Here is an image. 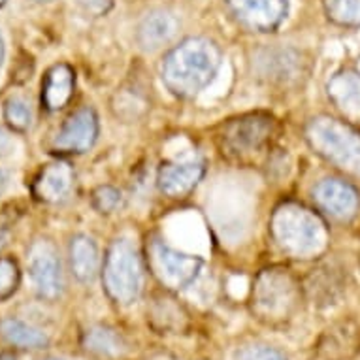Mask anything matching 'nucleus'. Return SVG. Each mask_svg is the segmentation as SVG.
Returning <instances> with one entry per match:
<instances>
[{"instance_id":"f257e3e1","label":"nucleus","mask_w":360,"mask_h":360,"mask_svg":"<svg viewBox=\"0 0 360 360\" xmlns=\"http://www.w3.org/2000/svg\"><path fill=\"white\" fill-rule=\"evenodd\" d=\"M221 66V51L207 38H187L162 63V82L172 95L193 98L213 82Z\"/></svg>"},{"instance_id":"f03ea898","label":"nucleus","mask_w":360,"mask_h":360,"mask_svg":"<svg viewBox=\"0 0 360 360\" xmlns=\"http://www.w3.org/2000/svg\"><path fill=\"white\" fill-rule=\"evenodd\" d=\"M270 231L279 249L295 259L317 257L328 245L325 221L296 202H285L274 212Z\"/></svg>"},{"instance_id":"7ed1b4c3","label":"nucleus","mask_w":360,"mask_h":360,"mask_svg":"<svg viewBox=\"0 0 360 360\" xmlns=\"http://www.w3.org/2000/svg\"><path fill=\"white\" fill-rule=\"evenodd\" d=\"M306 140L315 153L353 177H360V132L342 119L313 117L306 127Z\"/></svg>"},{"instance_id":"20e7f679","label":"nucleus","mask_w":360,"mask_h":360,"mask_svg":"<svg viewBox=\"0 0 360 360\" xmlns=\"http://www.w3.org/2000/svg\"><path fill=\"white\" fill-rule=\"evenodd\" d=\"M207 215L215 231L231 242L248 234L253 221V196L238 179H219L206 200Z\"/></svg>"},{"instance_id":"39448f33","label":"nucleus","mask_w":360,"mask_h":360,"mask_svg":"<svg viewBox=\"0 0 360 360\" xmlns=\"http://www.w3.org/2000/svg\"><path fill=\"white\" fill-rule=\"evenodd\" d=\"M104 289L115 304L129 306L143 289V264L140 251L134 243L121 238L108 249L104 260Z\"/></svg>"},{"instance_id":"423d86ee","label":"nucleus","mask_w":360,"mask_h":360,"mask_svg":"<svg viewBox=\"0 0 360 360\" xmlns=\"http://www.w3.org/2000/svg\"><path fill=\"white\" fill-rule=\"evenodd\" d=\"M300 289L283 268H268L259 274L253 287V311L266 323H283L298 304Z\"/></svg>"},{"instance_id":"0eeeda50","label":"nucleus","mask_w":360,"mask_h":360,"mask_svg":"<svg viewBox=\"0 0 360 360\" xmlns=\"http://www.w3.org/2000/svg\"><path fill=\"white\" fill-rule=\"evenodd\" d=\"M151 268L160 283L168 289H185L200 274L202 260L196 255L184 253L166 245L165 242H153L151 245Z\"/></svg>"},{"instance_id":"6e6552de","label":"nucleus","mask_w":360,"mask_h":360,"mask_svg":"<svg viewBox=\"0 0 360 360\" xmlns=\"http://www.w3.org/2000/svg\"><path fill=\"white\" fill-rule=\"evenodd\" d=\"M29 276L36 295L57 300L63 292V268L59 251L49 240H36L29 249Z\"/></svg>"},{"instance_id":"1a4fd4ad","label":"nucleus","mask_w":360,"mask_h":360,"mask_svg":"<svg viewBox=\"0 0 360 360\" xmlns=\"http://www.w3.org/2000/svg\"><path fill=\"white\" fill-rule=\"evenodd\" d=\"M98 138V117L93 108H82L66 119L53 140L57 153H85Z\"/></svg>"},{"instance_id":"9d476101","label":"nucleus","mask_w":360,"mask_h":360,"mask_svg":"<svg viewBox=\"0 0 360 360\" xmlns=\"http://www.w3.org/2000/svg\"><path fill=\"white\" fill-rule=\"evenodd\" d=\"M272 119L266 115H245L226 124L223 142L229 151L236 155L257 153L272 134Z\"/></svg>"},{"instance_id":"9b49d317","label":"nucleus","mask_w":360,"mask_h":360,"mask_svg":"<svg viewBox=\"0 0 360 360\" xmlns=\"http://www.w3.org/2000/svg\"><path fill=\"white\" fill-rule=\"evenodd\" d=\"M232 13L255 32H272L283 23L289 0H229Z\"/></svg>"},{"instance_id":"f8f14e48","label":"nucleus","mask_w":360,"mask_h":360,"mask_svg":"<svg viewBox=\"0 0 360 360\" xmlns=\"http://www.w3.org/2000/svg\"><path fill=\"white\" fill-rule=\"evenodd\" d=\"M313 198L323 212L338 221H349L359 212L360 196L356 189L336 177H326L319 181L313 191Z\"/></svg>"},{"instance_id":"ddd939ff","label":"nucleus","mask_w":360,"mask_h":360,"mask_svg":"<svg viewBox=\"0 0 360 360\" xmlns=\"http://www.w3.org/2000/svg\"><path fill=\"white\" fill-rule=\"evenodd\" d=\"M74 187V170L68 162L57 160L51 165L44 166L40 174L36 176L32 193L38 200L48 204H59L66 200Z\"/></svg>"},{"instance_id":"4468645a","label":"nucleus","mask_w":360,"mask_h":360,"mask_svg":"<svg viewBox=\"0 0 360 360\" xmlns=\"http://www.w3.org/2000/svg\"><path fill=\"white\" fill-rule=\"evenodd\" d=\"M204 177V165L198 160L166 162L159 168L157 185L166 196H184L195 189Z\"/></svg>"},{"instance_id":"2eb2a0df","label":"nucleus","mask_w":360,"mask_h":360,"mask_svg":"<svg viewBox=\"0 0 360 360\" xmlns=\"http://www.w3.org/2000/svg\"><path fill=\"white\" fill-rule=\"evenodd\" d=\"M326 95L349 121L360 123V72L342 70L326 83Z\"/></svg>"},{"instance_id":"dca6fc26","label":"nucleus","mask_w":360,"mask_h":360,"mask_svg":"<svg viewBox=\"0 0 360 360\" xmlns=\"http://www.w3.org/2000/svg\"><path fill=\"white\" fill-rule=\"evenodd\" d=\"M177 29H179V23L174 13L166 10H153L138 25V44L146 51H155L170 44L177 34Z\"/></svg>"},{"instance_id":"f3484780","label":"nucleus","mask_w":360,"mask_h":360,"mask_svg":"<svg viewBox=\"0 0 360 360\" xmlns=\"http://www.w3.org/2000/svg\"><path fill=\"white\" fill-rule=\"evenodd\" d=\"M76 76L68 65L51 66L41 83V104L48 112H59L74 95Z\"/></svg>"},{"instance_id":"a211bd4d","label":"nucleus","mask_w":360,"mask_h":360,"mask_svg":"<svg viewBox=\"0 0 360 360\" xmlns=\"http://www.w3.org/2000/svg\"><path fill=\"white\" fill-rule=\"evenodd\" d=\"M70 268L74 278L82 283H91L98 276L101 268V255L93 238L77 234L70 242Z\"/></svg>"},{"instance_id":"6ab92c4d","label":"nucleus","mask_w":360,"mask_h":360,"mask_svg":"<svg viewBox=\"0 0 360 360\" xmlns=\"http://www.w3.org/2000/svg\"><path fill=\"white\" fill-rule=\"evenodd\" d=\"M0 332L8 343L23 349H41L48 345V336L34 326L19 319H6L0 326Z\"/></svg>"},{"instance_id":"aec40b11","label":"nucleus","mask_w":360,"mask_h":360,"mask_svg":"<svg viewBox=\"0 0 360 360\" xmlns=\"http://www.w3.org/2000/svg\"><path fill=\"white\" fill-rule=\"evenodd\" d=\"M83 345L87 351H93V353L102 354V356H117L124 351L123 338L106 326L89 328L83 336Z\"/></svg>"},{"instance_id":"412c9836","label":"nucleus","mask_w":360,"mask_h":360,"mask_svg":"<svg viewBox=\"0 0 360 360\" xmlns=\"http://www.w3.org/2000/svg\"><path fill=\"white\" fill-rule=\"evenodd\" d=\"M326 18L342 27H360V0H323Z\"/></svg>"},{"instance_id":"4be33fe9","label":"nucleus","mask_w":360,"mask_h":360,"mask_svg":"<svg viewBox=\"0 0 360 360\" xmlns=\"http://www.w3.org/2000/svg\"><path fill=\"white\" fill-rule=\"evenodd\" d=\"M4 119L15 132H27L32 124V110L23 96H12L4 104Z\"/></svg>"},{"instance_id":"5701e85b","label":"nucleus","mask_w":360,"mask_h":360,"mask_svg":"<svg viewBox=\"0 0 360 360\" xmlns=\"http://www.w3.org/2000/svg\"><path fill=\"white\" fill-rule=\"evenodd\" d=\"M19 281H21V272L18 262L10 257H0V302L13 296Z\"/></svg>"},{"instance_id":"b1692460","label":"nucleus","mask_w":360,"mask_h":360,"mask_svg":"<svg viewBox=\"0 0 360 360\" xmlns=\"http://www.w3.org/2000/svg\"><path fill=\"white\" fill-rule=\"evenodd\" d=\"M270 59H272V68H266L260 74L272 82H285L289 77H295L292 74L296 72V59H289L285 51L281 53H270Z\"/></svg>"},{"instance_id":"393cba45","label":"nucleus","mask_w":360,"mask_h":360,"mask_svg":"<svg viewBox=\"0 0 360 360\" xmlns=\"http://www.w3.org/2000/svg\"><path fill=\"white\" fill-rule=\"evenodd\" d=\"M123 202L121 191L112 187V185H102L93 193V206L101 213H113L117 212V207Z\"/></svg>"},{"instance_id":"a878e982","label":"nucleus","mask_w":360,"mask_h":360,"mask_svg":"<svg viewBox=\"0 0 360 360\" xmlns=\"http://www.w3.org/2000/svg\"><path fill=\"white\" fill-rule=\"evenodd\" d=\"M236 360H287L281 351L268 345H249L238 353Z\"/></svg>"},{"instance_id":"bb28decb","label":"nucleus","mask_w":360,"mask_h":360,"mask_svg":"<svg viewBox=\"0 0 360 360\" xmlns=\"http://www.w3.org/2000/svg\"><path fill=\"white\" fill-rule=\"evenodd\" d=\"M77 2L91 15H104L113 6V0H77Z\"/></svg>"},{"instance_id":"cd10ccee","label":"nucleus","mask_w":360,"mask_h":360,"mask_svg":"<svg viewBox=\"0 0 360 360\" xmlns=\"http://www.w3.org/2000/svg\"><path fill=\"white\" fill-rule=\"evenodd\" d=\"M13 148H15V142H13V138L8 134L6 130L0 129V159H4V157H10L13 153Z\"/></svg>"},{"instance_id":"c85d7f7f","label":"nucleus","mask_w":360,"mask_h":360,"mask_svg":"<svg viewBox=\"0 0 360 360\" xmlns=\"http://www.w3.org/2000/svg\"><path fill=\"white\" fill-rule=\"evenodd\" d=\"M4 187H6V176H4V172L0 170V193L4 191Z\"/></svg>"},{"instance_id":"c756f323","label":"nucleus","mask_w":360,"mask_h":360,"mask_svg":"<svg viewBox=\"0 0 360 360\" xmlns=\"http://www.w3.org/2000/svg\"><path fill=\"white\" fill-rule=\"evenodd\" d=\"M2 60H4V40L0 36V66H2Z\"/></svg>"},{"instance_id":"7c9ffc66","label":"nucleus","mask_w":360,"mask_h":360,"mask_svg":"<svg viewBox=\"0 0 360 360\" xmlns=\"http://www.w3.org/2000/svg\"><path fill=\"white\" fill-rule=\"evenodd\" d=\"M2 245H4V234L0 232V248H2Z\"/></svg>"},{"instance_id":"2f4dec72","label":"nucleus","mask_w":360,"mask_h":360,"mask_svg":"<svg viewBox=\"0 0 360 360\" xmlns=\"http://www.w3.org/2000/svg\"><path fill=\"white\" fill-rule=\"evenodd\" d=\"M6 2H8V0H0V8L4 6V4H6Z\"/></svg>"},{"instance_id":"473e14b6","label":"nucleus","mask_w":360,"mask_h":360,"mask_svg":"<svg viewBox=\"0 0 360 360\" xmlns=\"http://www.w3.org/2000/svg\"><path fill=\"white\" fill-rule=\"evenodd\" d=\"M34 2H49V0H34Z\"/></svg>"},{"instance_id":"72a5a7b5","label":"nucleus","mask_w":360,"mask_h":360,"mask_svg":"<svg viewBox=\"0 0 360 360\" xmlns=\"http://www.w3.org/2000/svg\"><path fill=\"white\" fill-rule=\"evenodd\" d=\"M48 360H59V359H48Z\"/></svg>"}]
</instances>
